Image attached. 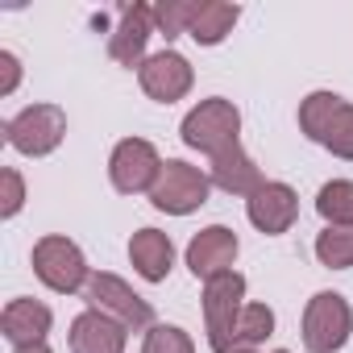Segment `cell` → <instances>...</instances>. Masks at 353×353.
Segmentation results:
<instances>
[{"label": "cell", "instance_id": "1", "mask_svg": "<svg viewBox=\"0 0 353 353\" xmlns=\"http://www.w3.org/2000/svg\"><path fill=\"white\" fill-rule=\"evenodd\" d=\"M299 129L316 145L353 162V104L341 100L336 92H312L299 104Z\"/></svg>", "mask_w": 353, "mask_h": 353}, {"label": "cell", "instance_id": "2", "mask_svg": "<svg viewBox=\"0 0 353 353\" xmlns=\"http://www.w3.org/2000/svg\"><path fill=\"white\" fill-rule=\"evenodd\" d=\"M241 312H245V279L237 270H225L204 283V324H208V345L216 353L237 349Z\"/></svg>", "mask_w": 353, "mask_h": 353}, {"label": "cell", "instance_id": "3", "mask_svg": "<svg viewBox=\"0 0 353 353\" xmlns=\"http://www.w3.org/2000/svg\"><path fill=\"white\" fill-rule=\"evenodd\" d=\"M208 192H212V179L200 166L170 158V162H162L158 183L150 188V204L158 212H170V216H188V212L208 204Z\"/></svg>", "mask_w": 353, "mask_h": 353}, {"label": "cell", "instance_id": "4", "mask_svg": "<svg viewBox=\"0 0 353 353\" xmlns=\"http://www.w3.org/2000/svg\"><path fill=\"white\" fill-rule=\"evenodd\" d=\"M5 137L17 154L26 158H46L59 150V141L67 137V112L59 104H30L21 108L9 125H5Z\"/></svg>", "mask_w": 353, "mask_h": 353}, {"label": "cell", "instance_id": "5", "mask_svg": "<svg viewBox=\"0 0 353 353\" xmlns=\"http://www.w3.org/2000/svg\"><path fill=\"white\" fill-rule=\"evenodd\" d=\"M237 133H241V112L229 100H221V96L200 100L183 117V141L192 150H204L208 158L221 154V150H229V145H237Z\"/></svg>", "mask_w": 353, "mask_h": 353}, {"label": "cell", "instance_id": "6", "mask_svg": "<svg viewBox=\"0 0 353 353\" xmlns=\"http://www.w3.org/2000/svg\"><path fill=\"white\" fill-rule=\"evenodd\" d=\"M83 299H88V307L92 312H104V316H112L117 324H125V328H154V307L125 283V279H117V274H104V270H96L92 279H88V287H83Z\"/></svg>", "mask_w": 353, "mask_h": 353}, {"label": "cell", "instance_id": "7", "mask_svg": "<svg viewBox=\"0 0 353 353\" xmlns=\"http://www.w3.org/2000/svg\"><path fill=\"white\" fill-rule=\"evenodd\" d=\"M349 328H353V312H349L345 295L320 291V295L307 299V307H303V345H307V353H336L349 341Z\"/></svg>", "mask_w": 353, "mask_h": 353}, {"label": "cell", "instance_id": "8", "mask_svg": "<svg viewBox=\"0 0 353 353\" xmlns=\"http://www.w3.org/2000/svg\"><path fill=\"white\" fill-rule=\"evenodd\" d=\"M34 274L59 295H71V291L88 287V279H92V270L83 262V250L67 237H42L34 245Z\"/></svg>", "mask_w": 353, "mask_h": 353}, {"label": "cell", "instance_id": "9", "mask_svg": "<svg viewBox=\"0 0 353 353\" xmlns=\"http://www.w3.org/2000/svg\"><path fill=\"white\" fill-rule=\"evenodd\" d=\"M158 170H162V158L158 150L145 141V137H125L117 141L112 158H108V179L121 196H137V192H150L158 183Z\"/></svg>", "mask_w": 353, "mask_h": 353}, {"label": "cell", "instance_id": "10", "mask_svg": "<svg viewBox=\"0 0 353 353\" xmlns=\"http://www.w3.org/2000/svg\"><path fill=\"white\" fill-rule=\"evenodd\" d=\"M137 79H141V92L158 104H174L192 92V63L179 54V50H158L150 54L141 67H137Z\"/></svg>", "mask_w": 353, "mask_h": 353}, {"label": "cell", "instance_id": "11", "mask_svg": "<svg viewBox=\"0 0 353 353\" xmlns=\"http://www.w3.org/2000/svg\"><path fill=\"white\" fill-rule=\"evenodd\" d=\"M233 262H237V233L225 229V225L200 229L192 237V245H188V270L196 279H204V283L225 274V270H233Z\"/></svg>", "mask_w": 353, "mask_h": 353}, {"label": "cell", "instance_id": "12", "mask_svg": "<svg viewBox=\"0 0 353 353\" xmlns=\"http://www.w3.org/2000/svg\"><path fill=\"white\" fill-rule=\"evenodd\" d=\"M245 212H250V225H254L258 233L279 237V233H287V229L295 225V216H299V196H295L287 183H262V188L250 196Z\"/></svg>", "mask_w": 353, "mask_h": 353}, {"label": "cell", "instance_id": "13", "mask_svg": "<svg viewBox=\"0 0 353 353\" xmlns=\"http://www.w3.org/2000/svg\"><path fill=\"white\" fill-rule=\"evenodd\" d=\"M150 34H154V9H145V5L121 9V21H117V30L108 34V54H112V63H121V67H141V63H145V42H150Z\"/></svg>", "mask_w": 353, "mask_h": 353}, {"label": "cell", "instance_id": "14", "mask_svg": "<svg viewBox=\"0 0 353 353\" xmlns=\"http://www.w3.org/2000/svg\"><path fill=\"white\" fill-rule=\"evenodd\" d=\"M125 332H129L125 324L88 307L71 320L67 341H71V353H125Z\"/></svg>", "mask_w": 353, "mask_h": 353}, {"label": "cell", "instance_id": "15", "mask_svg": "<svg viewBox=\"0 0 353 353\" xmlns=\"http://www.w3.org/2000/svg\"><path fill=\"white\" fill-rule=\"evenodd\" d=\"M50 307L38 303V299H13L5 312H0V332H5L17 349L26 345H46V332H50Z\"/></svg>", "mask_w": 353, "mask_h": 353}, {"label": "cell", "instance_id": "16", "mask_svg": "<svg viewBox=\"0 0 353 353\" xmlns=\"http://www.w3.org/2000/svg\"><path fill=\"white\" fill-rule=\"evenodd\" d=\"M208 179L221 188V192H229V196H254L266 179H262V170L250 162V154L241 150V141L237 145H229V150H221V154H212V174Z\"/></svg>", "mask_w": 353, "mask_h": 353}, {"label": "cell", "instance_id": "17", "mask_svg": "<svg viewBox=\"0 0 353 353\" xmlns=\"http://www.w3.org/2000/svg\"><path fill=\"white\" fill-rule=\"evenodd\" d=\"M129 262H133V270H137L145 283H162V279L170 274V266H174V245H170L166 233L141 229V233H133V241H129Z\"/></svg>", "mask_w": 353, "mask_h": 353}, {"label": "cell", "instance_id": "18", "mask_svg": "<svg viewBox=\"0 0 353 353\" xmlns=\"http://www.w3.org/2000/svg\"><path fill=\"white\" fill-rule=\"evenodd\" d=\"M237 17H241L237 5H225V0H204L200 13H196V21H192V38L200 46H216V42H225L233 34Z\"/></svg>", "mask_w": 353, "mask_h": 353}, {"label": "cell", "instance_id": "19", "mask_svg": "<svg viewBox=\"0 0 353 353\" xmlns=\"http://www.w3.org/2000/svg\"><path fill=\"white\" fill-rule=\"evenodd\" d=\"M316 258L328 270H349L353 266V225H328L316 237Z\"/></svg>", "mask_w": 353, "mask_h": 353}, {"label": "cell", "instance_id": "20", "mask_svg": "<svg viewBox=\"0 0 353 353\" xmlns=\"http://www.w3.org/2000/svg\"><path fill=\"white\" fill-rule=\"evenodd\" d=\"M316 212L328 225H353V183L349 179H332L320 188L316 196Z\"/></svg>", "mask_w": 353, "mask_h": 353}, {"label": "cell", "instance_id": "21", "mask_svg": "<svg viewBox=\"0 0 353 353\" xmlns=\"http://www.w3.org/2000/svg\"><path fill=\"white\" fill-rule=\"evenodd\" d=\"M196 13H200V0H162V5H154V26L166 38H179V34H192Z\"/></svg>", "mask_w": 353, "mask_h": 353}, {"label": "cell", "instance_id": "22", "mask_svg": "<svg viewBox=\"0 0 353 353\" xmlns=\"http://www.w3.org/2000/svg\"><path fill=\"white\" fill-rule=\"evenodd\" d=\"M274 332V312L266 303H245L241 324H237V349H254Z\"/></svg>", "mask_w": 353, "mask_h": 353}, {"label": "cell", "instance_id": "23", "mask_svg": "<svg viewBox=\"0 0 353 353\" xmlns=\"http://www.w3.org/2000/svg\"><path fill=\"white\" fill-rule=\"evenodd\" d=\"M141 353H196V345H192V336H188L183 328H174V324H154V328L145 332Z\"/></svg>", "mask_w": 353, "mask_h": 353}, {"label": "cell", "instance_id": "24", "mask_svg": "<svg viewBox=\"0 0 353 353\" xmlns=\"http://www.w3.org/2000/svg\"><path fill=\"white\" fill-rule=\"evenodd\" d=\"M0 188H5V196H0V216H17L21 212V204H26V179L13 170V166H5L0 170Z\"/></svg>", "mask_w": 353, "mask_h": 353}, {"label": "cell", "instance_id": "25", "mask_svg": "<svg viewBox=\"0 0 353 353\" xmlns=\"http://www.w3.org/2000/svg\"><path fill=\"white\" fill-rule=\"evenodd\" d=\"M0 67H5V79H0V96H13L17 92V79H21V67H17V54H0Z\"/></svg>", "mask_w": 353, "mask_h": 353}, {"label": "cell", "instance_id": "26", "mask_svg": "<svg viewBox=\"0 0 353 353\" xmlns=\"http://www.w3.org/2000/svg\"><path fill=\"white\" fill-rule=\"evenodd\" d=\"M13 353H50L46 345H26V349H13Z\"/></svg>", "mask_w": 353, "mask_h": 353}, {"label": "cell", "instance_id": "27", "mask_svg": "<svg viewBox=\"0 0 353 353\" xmlns=\"http://www.w3.org/2000/svg\"><path fill=\"white\" fill-rule=\"evenodd\" d=\"M233 353H254V349H233Z\"/></svg>", "mask_w": 353, "mask_h": 353}, {"label": "cell", "instance_id": "28", "mask_svg": "<svg viewBox=\"0 0 353 353\" xmlns=\"http://www.w3.org/2000/svg\"><path fill=\"white\" fill-rule=\"evenodd\" d=\"M279 353H287V349H279Z\"/></svg>", "mask_w": 353, "mask_h": 353}]
</instances>
